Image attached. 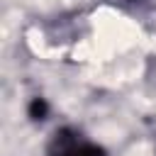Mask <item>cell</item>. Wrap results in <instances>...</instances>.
I'll return each instance as SVG.
<instances>
[{
    "instance_id": "7a4b0ae2",
    "label": "cell",
    "mask_w": 156,
    "mask_h": 156,
    "mask_svg": "<svg viewBox=\"0 0 156 156\" xmlns=\"http://www.w3.org/2000/svg\"><path fill=\"white\" fill-rule=\"evenodd\" d=\"M44 115H46V102L41 98H34L32 105H29V117L32 119H44Z\"/></svg>"
},
{
    "instance_id": "6da1fadb",
    "label": "cell",
    "mask_w": 156,
    "mask_h": 156,
    "mask_svg": "<svg viewBox=\"0 0 156 156\" xmlns=\"http://www.w3.org/2000/svg\"><path fill=\"white\" fill-rule=\"evenodd\" d=\"M46 156H107L100 144L85 136L76 127H61L54 132L46 146Z\"/></svg>"
}]
</instances>
